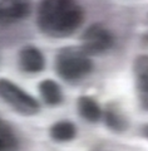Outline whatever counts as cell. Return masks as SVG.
Segmentation results:
<instances>
[{
  "label": "cell",
  "instance_id": "13",
  "mask_svg": "<svg viewBox=\"0 0 148 151\" xmlns=\"http://www.w3.org/2000/svg\"><path fill=\"white\" fill-rule=\"evenodd\" d=\"M142 134H143V136H144L146 139H148V125H146V126L142 129Z\"/></svg>",
  "mask_w": 148,
  "mask_h": 151
},
{
  "label": "cell",
  "instance_id": "9",
  "mask_svg": "<svg viewBox=\"0 0 148 151\" xmlns=\"http://www.w3.org/2000/svg\"><path fill=\"white\" fill-rule=\"evenodd\" d=\"M78 111L80 116L89 122H97L102 116V111L98 103L88 96H82L78 100Z\"/></svg>",
  "mask_w": 148,
  "mask_h": 151
},
{
  "label": "cell",
  "instance_id": "10",
  "mask_svg": "<svg viewBox=\"0 0 148 151\" xmlns=\"http://www.w3.org/2000/svg\"><path fill=\"white\" fill-rule=\"evenodd\" d=\"M104 119H106L107 126L113 131L122 132L128 127V121L126 119V116L122 113L118 106H113V105L107 106Z\"/></svg>",
  "mask_w": 148,
  "mask_h": 151
},
{
  "label": "cell",
  "instance_id": "7",
  "mask_svg": "<svg viewBox=\"0 0 148 151\" xmlns=\"http://www.w3.org/2000/svg\"><path fill=\"white\" fill-rule=\"evenodd\" d=\"M19 65L24 72L38 73L43 70L45 60L41 52L35 47H25L19 53Z\"/></svg>",
  "mask_w": 148,
  "mask_h": 151
},
{
  "label": "cell",
  "instance_id": "5",
  "mask_svg": "<svg viewBox=\"0 0 148 151\" xmlns=\"http://www.w3.org/2000/svg\"><path fill=\"white\" fill-rule=\"evenodd\" d=\"M138 98L143 108L148 110V55H138L133 63Z\"/></svg>",
  "mask_w": 148,
  "mask_h": 151
},
{
  "label": "cell",
  "instance_id": "1",
  "mask_svg": "<svg viewBox=\"0 0 148 151\" xmlns=\"http://www.w3.org/2000/svg\"><path fill=\"white\" fill-rule=\"evenodd\" d=\"M83 19L84 13L75 0H41L36 22L44 34L64 38L77 30Z\"/></svg>",
  "mask_w": 148,
  "mask_h": 151
},
{
  "label": "cell",
  "instance_id": "8",
  "mask_svg": "<svg viewBox=\"0 0 148 151\" xmlns=\"http://www.w3.org/2000/svg\"><path fill=\"white\" fill-rule=\"evenodd\" d=\"M39 92L45 103L50 106L59 105L63 100V92L59 84L53 79H44L39 83Z\"/></svg>",
  "mask_w": 148,
  "mask_h": 151
},
{
  "label": "cell",
  "instance_id": "2",
  "mask_svg": "<svg viewBox=\"0 0 148 151\" xmlns=\"http://www.w3.org/2000/svg\"><path fill=\"white\" fill-rule=\"evenodd\" d=\"M56 72L66 81L80 79L90 73L93 63L88 54L82 48H65L61 49L55 58Z\"/></svg>",
  "mask_w": 148,
  "mask_h": 151
},
{
  "label": "cell",
  "instance_id": "3",
  "mask_svg": "<svg viewBox=\"0 0 148 151\" xmlns=\"http://www.w3.org/2000/svg\"><path fill=\"white\" fill-rule=\"evenodd\" d=\"M0 97L15 111L23 115L30 116L39 111V103L35 98H33L29 93L24 92L15 83L4 78L0 79Z\"/></svg>",
  "mask_w": 148,
  "mask_h": 151
},
{
  "label": "cell",
  "instance_id": "4",
  "mask_svg": "<svg viewBox=\"0 0 148 151\" xmlns=\"http://www.w3.org/2000/svg\"><path fill=\"white\" fill-rule=\"evenodd\" d=\"M113 45V35L101 24H93L85 29L82 37V48L88 55L99 54Z\"/></svg>",
  "mask_w": 148,
  "mask_h": 151
},
{
  "label": "cell",
  "instance_id": "12",
  "mask_svg": "<svg viewBox=\"0 0 148 151\" xmlns=\"http://www.w3.org/2000/svg\"><path fill=\"white\" fill-rule=\"evenodd\" d=\"M16 147L18 142L11 129L0 120V151H15Z\"/></svg>",
  "mask_w": 148,
  "mask_h": 151
},
{
  "label": "cell",
  "instance_id": "11",
  "mask_svg": "<svg viewBox=\"0 0 148 151\" xmlns=\"http://www.w3.org/2000/svg\"><path fill=\"white\" fill-rule=\"evenodd\" d=\"M77 135V129L69 121H60L56 122L50 127V136L51 139L59 142H65L70 141Z\"/></svg>",
  "mask_w": 148,
  "mask_h": 151
},
{
  "label": "cell",
  "instance_id": "6",
  "mask_svg": "<svg viewBox=\"0 0 148 151\" xmlns=\"http://www.w3.org/2000/svg\"><path fill=\"white\" fill-rule=\"evenodd\" d=\"M30 5L25 0H3L0 3V23L16 22L29 15Z\"/></svg>",
  "mask_w": 148,
  "mask_h": 151
}]
</instances>
